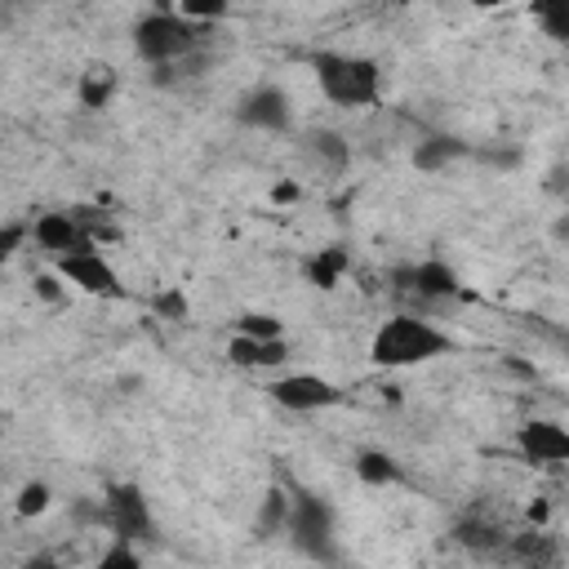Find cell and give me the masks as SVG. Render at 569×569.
I'll list each match as a JSON object with an SVG mask.
<instances>
[{
	"instance_id": "cell-1",
	"label": "cell",
	"mask_w": 569,
	"mask_h": 569,
	"mask_svg": "<svg viewBox=\"0 0 569 569\" xmlns=\"http://www.w3.org/2000/svg\"><path fill=\"white\" fill-rule=\"evenodd\" d=\"M450 352H454V339L445 329H437L432 320H418V316L383 320V329H378L374 343H369V361L378 369H409V365L437 361V356H450Z\"/></svg>"
},
{
	"instance_id": "cell-2",
	"label": "cell",
	"mask_w": 569,
	"mask_h": 569,
	"mask_svg": "<svg viewBox=\"0 0 569 569\" xmlns=\"http://www.w3.org/2000/svg\"><path fill=\"white\" fill-rule=\"evenodd\" d=\"M316 80L329 103L339 108H374L378 103V63L352 54H316Z\"/></svg>"
},
{
	"instance_id": "cell-3",
	"label": "cell",
	"mask_w": 569,
	"mask_h": 569,
	"mask_svg": "<svg viewBox=\"0 0 569 569\" xmlns=\"http://www.w3.org/2000/svg\"><path fill=\"white\" fill-rule=\"evenodd\" d=\"M201 45V27L187 23L178 10H156L134 27V50L138 59H148L156 67H174L178 59H187Z\"/></svg>"
},
{
	"instance_id": "cell-4",
	"label": "cell",
	"mask_w": 569,
	"mask_h": 569,
	"mask_svg": "<svg viewBox=\"0 0 569 569\" xmlns=\"http://www.w3.org/2000/svg\"><path fill=\"white\" fill-rule=\"evenodd\" d=\"M290 543L312 560H334V511L316 494H294Z\"/></svg>"
},
{
	"instance_id": "cell-5",
	"label": "cell",
	"mask_w": 569,
	"mask_h": 569,
	"mask_svg": "<svg viewBox=\"0 0 569 569\" xmlns=\"http://www.w3.org/2000/svg\"><path fill=\"white\" fill-rule=\"evenodd\" d=\"M103 520L121 534V543L156 539V520H152L148 498H142L138 485H112V490H108V503H103Z\"/></svg>"
},
{
	"instance_id": "cell-6",
	"label": "cell",
	"mask_w": 569,
	"mask_h": 569,
	"mask_svg": "<svg viewBox=\"0 0 569 569\" xmlns=\"http://www.w3.org/2000/svg\"><path fill=\"white\" fill-rule=\"evenodd\" d=\"M276 405L284 409H294V414H312V409H329V405H339L343 392L329 383V378H316V374H284L280 383L267 388Z\"/></svg>"
},
{
	"instance_id": "cell-7",
	"label": "cell",
	"mask_w": 569,
	"mask_h": 569,
	"mask_svg": "<svg viewBox=\"0 0 569 569\" xmlns=\"http://www.w3.org/2000/svg\"><path fill=\"white\" fill-rule=\"evenodd\" d=\"M516 450L526 454V463H539V467L569 463V427H560L552 418H534L516 432Z\"/></svg>"
},
{
	"instance_id": "cell-8",
	"label": "cell",
	"mask_w": 569,
	"mask_h": 569,
	"mask_svg": "<svg viewBox=\"0 0 569 569\" xmlns=\"http://www.w3.org/2000/svg\"><path fill=\"white\" fill-rule=\"evenodd\" d=\"M59 271L76 284V290L85 294H99V299H121L125 294V284L116 276V267L99 254H72V258H59Z\"/></svg>"
},
{
	"instance_id": "cell-9",
	"label": "cell",
	"mask_w": 569,
	"mask_h": 569,
	"mask_svg": "<svg viewBox=\"0 0 569 569\" xmlns=\"http://www.w3.org/2000/svg\"><path fill=\"white\" fill-rule=\"evenodd\" d=\"M31 236H36V245L40 250H50L59 258H72V254H93L99 245L89 241V236L80 231V223L72 214H40L31 223Z\"/></svg>"
},
{
	"instance_id": "cell-10",
	"label": "cell",
	"mask_w": 569,
	"mask_h": 569,
	"mask_svg": "<svg viewBox=\"0 0 569 569\" xmlns=\"http://www.w3.org/2000/svg\"><path fill=\"white\" fill-rule=\"evenodd\" d=\"M290 93L276 89V85H258L241 99V112L236 121L250 125V129H290Z\"/></svg>"
},
{
	"instance_id": "cell-11",
	"label": "cell",
	"mask_w": 569,
	"mask_h": 569,
	"mask_svg": "<svg viewBox=\"0 0 569 569\" xmlns=\"http://www.w3.org/2000/svg\"><path fill=\"white\" fill-rule=\"evenodd\" d=\"M507 552H511V560H516L520 569H560V543H556V534H547L543 526L516 534V539L507 543Z\"/></svg>"
},
{
	"instance_id": "cell-12",
	"label": "cell",
	"mask_w": 569,
	"mask_h": 569,
	"mask_svg": "<svg viewBox=\"0 0 569 569\" xmlns=\"http://www.w3.org/2000/svg\"><path fill=\"white\" fill-rule=\"evenodd\" d=\"M454 543L467 547V552H503L507 547V530H503V520H490V516H463L458 526H454Z\"/></svg>"
},
{
	"instance_id": "cell-13",
	"label": "cell",
	"mask_w": 569,
	"mask_h": 569,
	"mask_svg": "<svg viewBox=\"0 0 569 569\" xmlns=\"http://www.w3.org/2000/svg\"><path fill=\"white\" fill-rule=\"evenodd\" d=\"M463 156H471V142H463L454 134H427L414 148V169L437 174V169H445L450 161H463Z\"/></svg>"
},
{
	"instance_id": "cell-14",
	"label": "cell",
	"mask_w": 569,
	"mask_h": 569,
	"mask_svg": "<svg viewBox=\"0 0 569 569\" xmlns=\"http://www.w3.org/2000/svg\"><path fill=\"white\" fill-rule=\"evenodd\" d=\"M414 294H422V299H454V294H458L454 267L441 263V258L418 263V267H414Z\"/></svg>"
},
{
	"instance_id": "cell-15",
	"label": "cell",
	"mask_w": 569,
	"mask_h": 569,
	"mask_svg": "<svg viewBox=\"0 0 569 569\" xmlns=\"http://www.w3.org/2000/svg\"><path fill=\"white\" fill-rule=\"evenodd\" d=\"M356 477H361L365 485H396L405 471H401V463H396L392 454H383V450H361V454H356Z\"/></svg>"
},
{
	"instance_id": "cell-16",
	"label": "cell",
	"mask_w": 569,
	"mask_h": 569,
	"mask_svg": "<svg viewBox=\"0 0 569 569\" xmlns=\"http://www.w3.org/2000/svg\"><path fill=\"white\" fill-rule=\"evenodd\" d=\"M290 516H294V498L284 494V490H267V498H263V516H258V539L290 534Z\"/></svg>"
},
{
	"instance_id": "cell-17",
	"label": "cell",
	"mask_w": 569,
	"mask_h": 569,
	"mask_svg": "<svg viewBox=\"0 0 569 569\" xmlns=\"http://www.w3.org/2000/svg\"><path fill=\"white\" fill-rule=\"evenodd\" d=\"M307 152H312L325 169H347V161H352V148L343 142V134H334V129H316V134L307 138Z\"/></svg>"
},
{
	"instance_id": "cell-18",
	"label": "cell",
	"mask_w": 569,
	"mask_h": 569,
	"mask_svg": "<svg viewBox=\"0 0 569 569\" xmlns=\"http://www.w3.org/2000/svg\"><path fill=\"white\" fill-rule=\"evenodd\" d=\"M112 93H116V72H112V67H89V72L80 76V103H85L89 112L108 108Z\"/></svg>"
},
{
	"instance_id": "cell-19",
	"label": "cell",
	"mask_w": 569,
	"mask_h": 569,
	"mask_svg": "<svg viewBox=\"0 0 569 569\" xmlns=\"http://www.w3.org/2000/svg\"><path fill=\"white\" fill-rule=\"evenodd\" d=\"M347 271V254L334 245V250H320L312 263H307V280L316 284V290H334V284L343 280Z\"/></svg>"
},
{
	"instance_id": "cell-20",
	"label": "cell",
	"mask_w": 569,
	"mask_h": 569,
	"mask_svg": "<svg viewBox=\"0 0 569 569\" xmlns=\"http://www.w3.org/2000/svg\"><path fill=\"white\" fill-rule=\"evenodd\" d=\"M67 214H72V218L80 223V231L89 236V241H93V245H99V241H116V236H121V231L112 227V218H108V210H93V205H72Z\"/></svg>"
},
{
	"instance_id": "cell-21",
	"label": "cell",
	"mask_w": 569,
	"mask_h": 569,
	"mask_svg": "<svg viewBox=\"0 0 569 569\" xmlns=\"http://www.w3.org/2000/svg\"><path fill=\"white\" fill-rule=\"evenodd\" d=\"M534 18L543 23V31L560 45H569V0H539L534 5Z\"/></svg>"
},
{
	"instance_id": "cell-22",
	"label": "cell",
	"mask_w": 569,
	"mask_h": 569,
	"mask_svg": "<svg viewBox=\"0 0 569 569\" xmlns=\"http://www.w3.org/2000/svg\"><path fill=\"white\" fill-rule=\"evenodd\" d=\"M236 334H245L254 343H276L284 334V325L276 316H267V312H245L241 320H236Z\"/></svg>"
},
{
	"instance_id": "cell-23",
	"label": "cell",
	"mask_w": 569,
	"mask_h": 569,
	"mask_svg": "<svg viewBox=\"0 0 569 569\" xmlns=\"http://www.w3.org/2000/svg\"><path fill=\"white\" fill-rule=\"evenodd\" d=\"M263 356H267V343H254L245 334H236L227 343V361L231 365H241V369H263Z\"/></svg>"
},
{
	"instance_id": "cell-24",
	"label": "cell",
	"mask_w": 569,
	"mask_h": 569,
	"mask_svg": "<svg viewBox=\"0 0 569 569\" xmlns=\"http://www.w3.org/2000/svg\"><path fill=\"white\" fill-rule=\"evenodd\" d=\"M152 307H156L161 320H187L192 316V303H187V294H178V290H161L152 299Z\"/></svg>"
},
{
	"instance_id": "cell-25",
	"label": "cell",
	"mask_w": 569,
	"mask_h": 569,
	"mask_svg": "<svg viewBox=\"0 0 569 569\" xmlns=\"http://www.w3.org/2000/svg\"><path fill=\"white\" fill-rule=\"evenodd\" d=\"M178 14L187 23H205V18H223L227 14V0H182Z\"/></svg>"
},
{
	"instance_id": "cell-26",
	"label": "cell",
	"mask_w": 569,
	"mask_h": 569,
	"mask_svg": "<svg viewBox=\"0 0 569 569\" xmlns=\"http://www.w3.org/2000/svg\"><path fill=\"white\" fill-rule=\"evenodd\" d=\"M45 507H50V485H40V481L23 485V494H18V511H23V516H40Z\"/></svg>"
},
{
	"instance_id": "cell-27",
	"label": "cell",
	"mask_w": 569,
	"mask_h": 569,
	"mask_svg": "<svg viewBox=\"0 0 569 569\" xmlns=\"http://www.w3.org/2000/svg\"><path fill=\"white\" fill-rule=\"evenodd\" d=\"M93 569H142V560H138V552L129 543H116V547H108V556Z\"/></svg>"
},
{
	"instance_id": "cell-28",
	"label": "cell",
	"mask_w": 569,
	"mask_h": 569,
	"mask_svg": "<svg viewBox=\"0 0 569 569\" xmlns=\"http://www.w3.org/2000/svg\"><path fill=\"white\" fill-rule=\"evenodd\" d=\"M477 161H485V165H498V169H516L520 165V152L516 148H481V152H471Z\"/></svg>"
},
{
	"instance_id": "cell-29",
	"label": "cell",
	"mask_w": 569,
	"mask_h": 569,
	"mask_svg": "<svg viewBox=\"0 0 569 569\" xmlns=\"http://www.w3.org/2000/svg\"><path fill=\"white\" fill-rule=\"evenodd\" d=\"M23 236H27V227L23 223H5V231H0V254H18V245H23Z\"/></svg>"
},
{
	"instance_id": "cell-30",
	"label": "cell",
	"mask_w": 569,
	"mask_h": 569,
	"mask_svg": "<svg viewBox=\"0 0 569 569\" xmlns=\"http://www.w3.org/2000/svg\"><path fill=\"white\" fill-rule=\"evenodd\" d=\"M36 294H40L45 303H59V299H63V284H59V276H36Z\"/></svg>"
},
{
	"instance_id": "cell-31",
	"label": "cell",
	"mask_w": 569,
	"mask_h": 569,
	"mask_svg": "<svg viewBox=\"0 0 569 569\" xmlns=\"http://www.w3.org/2000/svg\"><path fill=\"white\" fill-rule=\"evenodd\" d=\"M299 197H303L299 182H276V187H271V201H276V205H294Z\"/></svg>"
},
{
	"instance_id": "cell-32",
	"label": "cell",
	"mask_w": 569,
	"mask_h": 569,
	"mask_svg": "<svg viewBox=\"0 0 569 569\" xmlns=\"http://www.w3.org/2000/svg\"><path fill=\"white\" fill-rule=\"evenodd\" d=\"M23 569H59V560H54V556H27Z\"/></svg>"
},
{
	"instance_id": "cell-33",
	"label": "cell",
	"mask_w": 569,
	"mask_h": 569,
	"mask_svg": "<svg viewBox=\"0 0 569 569\" xmlns=\"http://www.w3.org/2000/svg\"><path fill=\"white\" fill-rule=\"evenodd\" d=\"M530 520H534V526H543V520H547V503H534V507H530Z\"/></svg>"
},
{
	"instance_id": "cell-34",
	"label": "cell",
	"mask_w": 569,
	"mask_h": 569,
	"mask_svg": "<svg viewBox=\"0 0 569 569\" xmlns=\"http://www.w3.org/2000/svg\"><path fill=\"white\" fill-rule=\"evenodd\" d=\"M556 236H560V241H569V218H560V223H556Z\"/></svg>"
}]
</instances>
